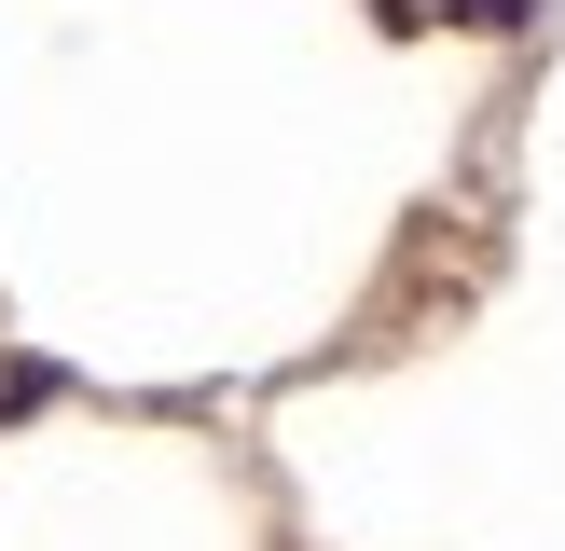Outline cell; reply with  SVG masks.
Instances as JSON below:
<instances>
[{
	"label": "cell",
	"instance_id": "6da1fadb",
	"mask_svg": "<svg viewBox=\"0 0 565 551\" xmlns=\"http://www.w3.org/2000/svg\"><path fill=\"white\" fill-rule=\"evenodd\" d=\"M456 28H539V0H441Z\"/></svg>",
	"mask_w": 565,
	"mask_h": 551
}]
</instances>
